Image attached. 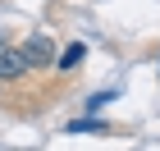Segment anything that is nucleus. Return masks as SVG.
I'll return each mask as SVG.
<instances>
[{"label": "nucleus", "instance_id": "nucleus-1", "mask_svg": "<svg viewBox=\"0 0 160 151\" xmlns=\"http://www.w3.org/2000/svg\"><path fill=\"white\" fill-rule=\"evenodd\" d=\"M18 55H23L28 69H46V64H55V41H50L46 32H32V37L18 46Z\"/></svg>", "mask_w": 160, "mask_h": 151}, {"label": "nucleus", "instance_id": "nucleus-2", "mask_svg": "<svg viewBox=\"0 0 160 151\" xmlns=\"http://www.w3.org/2000/svg\"><path fill=\"white\" fill-rule=\"evenodd\" d=\"M28 73V64H23V55L14 46H5L0 50V83H14V78H23Z\"/></svg>", "mask_w": 160, "mask_h": 151}, {"label": "nucleus", "instance_id": "nucleus-3", "mask_svg": "<svg viewBox=\"0 0 160 151\" xmlns=\"http://www.w3.org/2000/svg\"><path fill=\"white\" fill-rule=\"evenodd\" d=\"M82 60H87V41H69V46H64L60 55H55V64H60L64 73H69V69H78Z\"/></svg>", "mask_w": 160, "mask_h": 151}, {"label": "nucleus", "instance_id": "nucleus-4", "mask_svg": "<svg viewBox=\"0 0 160 151\" xmlns=\"http://www.w3.org/2000/svg\"><path fill=\"white\" fill-rule=\"evenodd\" d=\"M64 133H110V124H105V119L82 114V119H73V124H64Z\"/></svg>", "mask_w": 160, "mask_h": 151}, {"label": "nucleus", "instance_id": "nucleus-5", "mask_svg": "<svg viewBox=\"0 0 160 151\" xmlns=\"http://www.w3.org/2000/svg\"><path fill=\"white\" fill-rule=\"evenodd\" d=\"M114 96H119V87H105V92H96V96L87 101V105H92V110H96V105H105V101H114Z\"/></svg>", "mask_w": 160, "mask_h": 151}, {"label": "nucleus", "instance_id": "nucleus-6", "mask_svg": "<svg viewBox=\"0 0 160 151\" xmlns=\"http://www.w3.org/2000/svg\"><path fill=\"white\" fill-rule=\"evenodd\" d=\"M5 46H9V37H5V32H0V50H5Z\"/></svg>", "mask_w": 160, "mask_h": 151}]
</instances>
